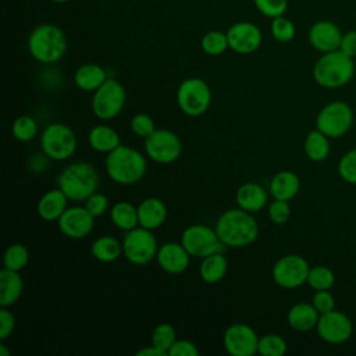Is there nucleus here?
<instances>
[{"label": "nucleus", "instance_id": "10", "mask_svg": "<svg viewBox=\"0 0 356 356\" xmlns=\"http://www.w3.org/2000/svg\"><path fill=\"white\" fill-rule=\"evenodd\" d=\"M125 99L127 93L122 83L115 78L108 76L93 93L92 111L99 120H113L122 111Z\"/></svg>", "mask_w": 356, "mask_h": 356}, {"label": "nucleus", "instance_id": "1", "mask_svg": "<svg viewBox=\"0 0 356 356\" xmlns=\"http://www.w3.org/2000/svg\"><path fill=\"white\" fill-rule=\"evenodd\" d=\"M227 248H243L253 243L259 235V225L252 213L238 207L224 211L214 227Z\"/></svg>", "mask_w": 356, "mask_h": 356}, {"label": "nucleus", "instance_id": "26", "mask_svg": "<svg viewBox=\"0 0 356 356\" xmlns=\"http://www.w3.org/2000/svg\"><path fill=\"white\" fill-rule=\"evenodd\" d=\"M106 70L93 63L82 64L74 74V82L75 85L85 92H95L97 88H100L106 79H107Z\"/></svg>", "mask_w": 356, "mask_h": 356}, {"label": "nucleus", "instance_id": "13", "mask_svg": "<svg viewBox=\"0 0 356 356\" xmlns=\"http://www.w3.org/2000/svg\"><path fill=\"white\" fill-rule=\"evenodd\" d=\"M145 152L153 161L159 164H170L181 156L182 143L175 132L156 128L147 138H145Z\"/></svg>", "mask_w": 356, "mask_h": 356}, {"label": "nucleus", "instance_id": "18", "mask_svg": "<svg viewBox=\"0 0 356 356\" xmlns=\"http://www.w3.org/2000/svg\"><path fill=\"white\" fill-rule=\"evenodd\" d=\"M342 35V31L335 22L321 19L310 26L307 39L314 50L320 53H328L339 49Z\"/></svg>", "mask_w": 356, "mask_h": 356}, {"label": "nucleus", "instance_id": "20", "mask_svg": "<svg viewBox=\"0 0 356 356\" xmlns=\"http://www.w3.org/2000/svg\"><path fill=\"white\" fill-rule=\"evenodd\" d=\"M167 218V206L159 197H146L138 206L139 225L147 229H156Z\"/></svg>", "mask_w": 356, "mask_h": 356}, {"label": "nucleus", "instance_id": "45", "mask_svg": "<svg viewBox=\"0 0 356 356\" xmlns=\"http://www.w3.org/2000/svg\"><path fill=\"white\" fill-rule=\"evenodd\" d=\"M199 349L188 339H177L168 350V356H197Z\"/></svg>", "mask_w": 356, "mask_h": 356}, {"label": "nucleus", "instance_id": "11", "mask_svg": "<svg viewBox=\"0 0 356 356\" xmlns=\"http://www.w3.org/2000/svg\"><path fill=\"white\" fill-rule=\"evenodd\" d=\"M181 243L192 257L203 259L213 253H224L227 245L221 242L216 229L204 224H193L184 229L181 235Z\"/></svg>", "mask_w": 356, "mask_h": 356}, {"label": "nucleus", "instance_id": "16", "mask_svg": "<svg viewBox=\"0 0 356 356\" xmlns=\"http://www.w3.org/2000/svg\"><path fill=\"white\" fill-rule=\"evenodd\" d=\"M229 49L238 54H250L261 44V31L250 21H238L227 31Z\"/></svg>", "mask_w": 356, "mask_h": 356}, {"label": "nucleus", "instance_id": "12", "mask_svg": "<svg viewBox=\"0 0 356 356\" xmlns=\"http://www.w3.org/2000/svg\"><path fill=\"white\" fill-rule=\"evenodd\" d=\"M310 266L300 254H285L280 257L273 267L274 282L284 289H295L307 282Z\"/></svg>", "mask_w": 356, "mask_h": 356}, {"label": "nucleus", "instance_id": "7", "mask_svg": "<svg viewBox=\"0 0 356 356\" xmlns=\"http://www.w3.org/2000/svg\"><path fill=\"white\" fill-rule=\"evenodd\" d=\"M177 103L184 114L199 117L210 107L211 89L202 78L192 76L184 79L177 89Z\"/></svg>", "mask_w": 356, "mask_h": 356}, {"label": "nucleus", "instance_id": "17", "mask_svg": "<svg viewBox=\"0 0 356 356\" xmlns=\"http://www.w3.org/2000/svg\"><path fill=\"white\" fill-rule=\"evenodd\" d=\"M58 229L63 235L72 239H82L88 236L95 227V216L83 206L67 207L57 220Z\"/></svg>", "mask_w": 356, "mask_h": 356}, {"label": "nucleus", "instance_id": "9", "mask_svg": "<svg viewBox=\"0 0 356 356\" xmlns=\"http://www.w3.org/2000/svg\"><path fill=\"white\" fill-rule=\"evenodd\" d=\"M157 239L152 229L139 225L125 231L122 239V254L129 263L136 266L147 264L157 256Z\"/></svg>", "mask_w": 356, "mask_h": 356}, {"label": "nucleus", "instance_id": "41", "mask_svg": "<svg viewBox=\"0 0 356 356\" xmlns=\"http://www.w3.org/2000/svg\"><path fill=\"white\" fill-rule=\"evenodd\" d=\"M131 129L135 135L145 139L156 129V127H154V121L150 115H147L145 113H138L131 120Z\"/></svg>", "mask_w": 356, "mask_h": 356}, {"label": "nucleus", "instance_id": "44", "mask_svg": "<svg viewBox=\"0 0 356 356\" xmlns=\"http://www.w3.org/2000/svg\"><path fill=\"white\" fill-rule=\"evenodd\" d=\"M85 207L89 210V213L95 217L103 216L108 209V197L103 193L95 192L85 200Z\"/></svg>", "mask_w": 356, "mask_h": 356}, {"label": "nucleus", "instance_id": "22", "mask_svg": "<svg viewBox=\"0 0 356 356\" xmlns=\"http://www.w3.org/2000/svg\"><path fill=\"white\" fill-rule=\"evenodd\" d=\"M318 317L320 313L316 310V307L312 303L306 302L293 305L286 314L289 327L299 332H306L316 328Z\"/></svg>", "mask_w": 356, "mask_h": 356}, {"label": "nucleus", "instance_id": "15", "mask_svg": "<svg viewBox=\"0 0 356 356\" xmlns=\"http://www.w3.org/2000/svg\"><path fill=\"white\" fill-rule=\"evenodd\" d=\"M222 343L225 350L232 356H253L257 353L259 337L250 325L235 323L225 330Z\"/></svg>", "mask_w": 356, "mask_h": 356}, {"label": "nucleus", "instance_id": "29", "mask_svg": "<svg viewBox=\"0 0 356 356\" xmlns=\"http://www.w3.org/2000/svg\"><path fill=\"white\" fill-rule=\"evenodd\" d=\"M303 149L312 161H323L330 154V138L317 128L312 129L305 138Z\"/></svg>", "mask_w": 356, "mask_h": 356}, {"label": "nucleus", "instance_id": "4", "mask_svg": "<svg viewBox=\"0 0 356 356\" xmlns=\"http://www.w3.org/2000/svg\"><path fill=\"white\" fill-rule=\"evenodd\" d=\"M312 74L314 82L321 88H341L353 78L355 63L352 57L346 56L339 49L321 53L313 65Z\"/></svg>", "mask_w": 356, "mask_h": 356}, {"label": "nucleus", "instance_id": "8", "mask_svg": "<svg viewBox=\"0 0 356 356\" xmlns=\"http://www.w3.org/2000/svg\"><path fill=\"white\" fill-rule=\"evenodd\" d=\"M353 124V110L343 100H332L323 106L316 117V128L330 139L348 134Z\"/></svg>", "mask_w": 356, "mask_h": 356}, {"label": "nucleus", "instance_id": "39", "mask_svg": "<svg viewBox=\"0 0 356 356\" xmlns=\"http://www.w3.org/2000/svg\"><path fill=\"white\" fill-rule=\"evenodd\" d=\"M338 174L345 182L356 185V147L342 154L338 161Z\"/></svg>", "mask_w": 356, "mask_h": 356}, {"label": "nucleus", "instance_id": "23", "mask_svg": "<svg viewBox=\"0 0 356 356\" xmlns=\"http://www.w3.org/2000/svg\"><path fill=\"white\" fill-rule=\"evenodd\" d=\"M68 197L58 189L47 191L38 202V214L44 221H57L67 209Z\"/></svg>", "mask_w": 356, "mask_h": 356}, {"label": "nucleus", "instance_id": "24", "mask_svg": "<svg viewBox=\"0 0 356 356\" xmlns=\"http://www.w3.org/2000/svg\"><path fill=\"white\" fill-rule=\"evenodd\" d=\"M300 189L299 177L289 170H282L277 172L270 181V192L274 199L291 200L293 199Z\"/></svg>", "mask_w": 356, "mask_h": 356}, {"label": "nucleus", "instance_id": "43", "mask_svg": "<svg viewBox=\"0 0 356 356\" xmlns=\"http://www.w3.org/2000/svg\"><path fill=\"white\" fill-rule=\"evenodd\" d=\"M312 305L316 307V310L323 314L330 310L335 309V298L330 292V289H321V291H314L313 298H312Z\"/></svg>", "mask_w": 356, "mask_h": 356}, {"label": "nucleus", "instance_id": "21", "mask_svg": "<svg viewBox=\"0 0 356 356\" xmlns=\"http://www.w3.org/2000/svg\"><path fill=\"white\" fill-rule=\"evenodd\" d=\"M235 200L241 209L249 213H256L267 204V193L261 185L246 182L236 189Z\"/></svg>", "mask_w": 356, "mask_h": 356}, {"label": "nucleus", "instance_id": "50", "mask_svg": "<svg viewBox=\"0 0 356 356\" xmlns=\"http://www.w3.org/2000/svg\"><path fill=\"white\" fill-rule=\"evenodd\" d=\"M53 3H57V4H63V3H67L68 0H51Z\"/></svg>", "mask_w": 356, "mask_h": 356}, {"label": "nucleus", "instance_id": "14", "mask_svg": "<svg viewBox=\"0 0 356 356\" xmlns=\"http://www.w3.org/2000/svg\"><path fill=\"white\" fill-rule=\"evenodd\" d=\"M317 335L327 343L339 345L346 342L353 334V323L348 314L337 309L320 314L317 325Z\"/></svg>", "mask_w": 356, "mask_h": 356}, {"label": "nucleus", "instance_id": "47", "mask_svg": "<svg viewBox=\"0 0 356 356\" xmlns=\"http://www.w3.org/2000/svg\"><path fill=\"white\" fill-rule=\"evenodd\" d=\"M339 50L352 58L356 57V31H348L342 35Z\"/></svg>", "mask_w": 356, "mask_h": 356}, {"label": "nucleus", "instance_id": "48", "mask_svg": "<svg viewBox=\"0 0 356 356\" xmlns=\"http://www.w3.org/2000/svg\"><path fill=\"white\" fill-rule=\"evenodd\" d=\"M136 356H168V353L154 345H150V346H146V348L138 350Z\"/></svg>", "mask_w": 356, "mask_h": 356}, {"label": "nucleus", "instance_id": "46", "mask_svg": "<svg viewBox=\"0 0 356 356\" xmlns=\"http://www.w3.org/2000/svg\"><path fill=\"white\" fill-rule=\"evenodd\" d=\"M15 327V317L14 314L7 309H0V341H6L14 331Z\"/></svg>", "mask_w": 356, "mask_h": 356}, {"label": "nucleus", "instance_id": "49", "mask_svg": "<svg viewBox=\"0 0 356 356\" xmlns=\"http://www.w3.org/2000/svg\"><path fill=\"white\" fill-rule=\"evenodd\" d=\"M0 355L1 356H8L10 355V350L7 349V346H6V343L1 341V343H0Z\"/></svg>", "mask_w": 356, "mask_h": 356}, {"label": "nucleus", "instance_id": "3", "mask_svg": "<svg viewBox=\"0 0 356 356\" xmlns=\"http://www.w3.org/2000/svg\"><path fill=\"white\" fill-rule=\"evenodd\" d=\"M104 165L111 181L120 185L139 182L145 177L147 168L145 156L136 149L125 145H120L117 149L107 153Z\"/></svg>", "mask_w": 356, "mask_h": 356}, {"label": "nucleus", "instance_id": "5", "mask_svg": "<svg viewBox=\"0 0 356 356\" xmlns=\"http://www.w3.org/2000/svg\"><path fill=\"white\" fill-rule=\"evenodd\" d=\"M57 185L71 202H85L93 195L99 185L96 168L86 161L68 164L58 175Z\"/></svg>", "mask_w": 356, "mask_h": 356}, {"label": "nucleus", "instance_id": "30", "mask_svg": "<svg viewBox=\"0 0 356 356\" xmlns=\"http://www.w3.org/2000/svg\"><path fill=\"white\" fill-rule=\"evenodd\" d=\"M110 218H111L113 224L122 231H129L139 225L138 207H135L132 203L125 202V200L117 202L111 207Z\"/></svg>", "mask_w": 356, "mask_h": 356}, {"label": "nucleus", "instance_id": "42", "mask_svg": "<svg viewBox=\"0 0 356 356\" xmlns=\"http://www.w3.org/2000/svg\"><path fill=\"white\" fill-rule=\"evenodd\" d=\"M268 217L274 224H285L291 217V206L288 200L274 199L268 206Z\"/></svg>", "mask_w": 356, "mask_h": 356}, {"label": "nucleus", "instance_id": "38", "mask_svg": "<svg viewBox=\"0 0 356 356\" xmlns=\"http://www.w3.org/2000/svg\"><path fill=\"white\" fill-rule=\"evenodd\" d=\"M175 341H177V332L171 324L161 323L156 325L152 331V345L160 348L167 353Z\"/></svg>", "mask_w": 356, "mask_h": 356}, {"label": "nucleus", "instance_id": "2", "mask_svg": "<svg viewBox=\"0 0 356 356\" xmlns=\"http://www.w3.org/2000/svg\"><path fill=\"white\" fill-rule=\"evenodd\" d=\"M29 54L42 64H53L61 60L68 47L64 31L54 24L35 26L26 40Z\"/></svg>", "mask_w": 356, "mask_h": 356}, {"label": "nucleus", "instance_id": "19", "mask_svg": "<svg viewBox=\"0 0 356 356\" xmlns=\"http://www.w3.org/2000/svg\"><path fill=\"white\" fill-rule=\"evenodd\" d=\"M191 254L184 248L182 243L165 242L159 246L157 263L168 274H181L189 267Z\"/></svg>", "mask_w": 356, "mask_h": 356}, {"label": "nucleus", "instance_id": "35", "mask_svg": "<svg viewBox=\"0 0 356 356\" xmlns=\"http://www.w3.org/2000/svg\"><path fill=\"white\" fill-rule=\"evenodd\" d=\"M11 132L14 138L19 142H29L32 140L38 134V122L31 115H19L14 120Z\"/></svg>", "mask_w": 356, "mask_h": 356}, {"label": "nucleus", "instance_id": "37", "mask_svg": "<svg viewBox=\"0 0 356 356\" xmlns=\"http://www.w3.org/2000/svg\"><path fill=\"white\" fill-rule=\"evenodd\" d=\"M286 352V342L277 334H266L259 338L257 353L263 356H282Z\"/></svg>", "mask_w": 356, "mask_h": 356}, {"label": "nucleus", "instance_id": "27", "mask_svg": "<svg viewBox=\"0 0 356 356\" xmlns=\"http://www.w3.org/2000/svg\"><path fill=\"white\" fill-rule=\"evenodd\" d=\"M88 140L90 147L99 153H110L121 145V139L117 131L104 124L93 127L89 131Z\"/></svg>", "mask_w": 356, "mask_h": 356}, {"label": "nucleus", "instance_id": "40", "mask_svg": "<svg viewBox=\"0 0 356 356\" xmlns=\"http://www.w3.org/2000/svg\"><path fill=\"white\" fill-rule=\"evenodd\" d=\"M253 4L261 15L271 19L284 15L288 8V0H253Z\"/></svg>", "mask_w": 356, "mask_h": 356}, {"label": "nucleus", "instance_id": "28", "mask_svg": "<svg viewBox=\"0 0 356 356\" xmlns=\"http://www.w3.org/2000/svg\"><path fill=\"white\" fill-rule=\"evenodd\" d=\"M227 270H228V261H227L224 253L218 252V253H213V254H209L202 259V263L199 267V274L204 282L216 284V282H220L225 277Z\"/></svg>", "mask_w": 356, "mask_h": 356}, {"label": "nucleus", "instance_id": "34", "mask_svg": "<svg viewBox=\"0 0 356 356\" xmlns=\"http://www.w3.org/2000/svg\"><path fill=\"white\" fill-rule=\"evenodd\" d=\"M335 282V275L332 270L327 266H314L310 267L309 275H307V284L314 291L321 289H331Z\"/></svg>", "mask_w": 356, "mask_h": 356}, {"label": "nucleus", "instance_id": "33", "mask_svg": "<svg viewBox=\"0 0 356 356\" xmlns=\"http://www.w3.org/2000/svg\"><path fill=\"white\" fill-rule=\"evenodd\" d=\"M29 261V250L22 243H13L10 245L3 256L4 268L13 271H21Z\"/></svg>", "mask_w": 356, "mask_h": 356}, {"label": "nucleus", "instance_id": "25", "mask_svg": "<svg viewBox=\"0 0 356 356\" xmlns=\"http://www.w3.org/2000/svg\"><path fill=\"white\" fill-rule=\"evenodd\" d=\"M24 282L19 271L3 268L0 271V307L13 306L22 295Z\"/></svg>", "mask_w": 356, "mask_h": 356}, {"label": "nucleus", "instance_id": "31", "mask_svg": "<svg viewBox=\"0 0 356 356\" xmlns=\"http://www.w3.org/2000/svg\"><path fill=\"white\" fill-rule=\"evenodd\" d=\"M90 252L96 260L102 263H111L121 256L122 243L110 235H103L92 243Z\"/></svg>", "mask_w": 356, "mask_h": 356}, {"label": "nucleus", "instance_id": "36", "mask_svg": "<svg viewBox=\"0 0 356 356\" xmlns=\"http://www.w3.org/2000/svg\"><path fill=\"white\" fill-rule=\"evenodd\" d=\"M270 32H271V36L274 38V40H277L280 43H288L295 38L296 28H295V24L289 18H286L285 15H280V17H275L271 19Z\"/></svg>", "mask_w": 356, "mask_h": 356}, {"label": "nucleus", "instance_id": "6", "mask_svg": "<svg viewBox=\"0 0 356 356\" xmlns=\"http://www.w3.org/2000/svg\"><path fill=\"white\" fill-rule=\"evenodd\" d=\"M40 147L47 159L67 160L76 150V135L63 122L49 124L40 135Z\"/></svg>", "mask_w": 356, "mask_h": 356}, {"label": "nucleus", "instance_id": "32", "mask_svg": "<svg viewBox=\"0 0 356 356\" xmlns=\"http://www.w3.org/2000/svg\"><path fill=\"white\" fill-rule=\"evenodd\" d=\"M200 47L202 50L209 56H220L227 49H229L227 32L211 29L203 35L200 39Z\"/></svg>", "mask_w": 356, "mask_h": 356}]
</instances>
